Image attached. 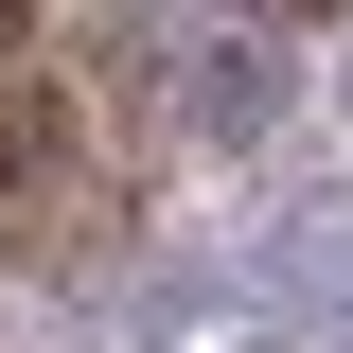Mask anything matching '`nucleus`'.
Segmentation results:
<instances>
[{
    "instance_id": "obj_1",
    "label": "nucleus",
    "mask_w": 353,
    "mask_h": 353,
    "mask_svg": "<svg viewBox=\"0 0 353 353\" xmlns=\"http://www.w3.org/2000/svg\"><path fill=\"white\" fill-rule=\"evenodd\" d=\"M88 88L159 159H248V141L301 124V18H248V0H106Z\"/></svg>"
},
{
    "instance_id": "obj_2",
    "label": "nucleus",
    "mask_w": 353,
    "mask_h": 353,
    "mask_svg": "<svg viewBox=\"0 0 353 353\" xmlns=\"http://www.w3.org/2000/svg\"><path fill=\"white\" fill-rule=\"evenodd\" d=\"M0 230L18 248H53V265H88L106 230H124V176H106V141L71 124V106H0Z\"/></svg>"
},
{
    "instance_id": "obj_3",
    "label": "nucleus",
    "mask_w": 353,
    "mask_h": 353,
    "mask_svg": "<svg viewBox=\"0 0 353 353\" xmlns=\"http://www.w3.org/2000/svg\"><path fill=\"white\" fill-rule=\"evenodd\" d=\"M248 18H353V0H248Z\"/></svg>"
},
{
    "instance_id": "obj_4",
    "label": "nucleus",
    "mask_w": 353,
    "mask_h": 353,
    "mask_svg": "<svg viewBox=\"0 0 353 353\" xmlns=\"http://www.w3.org/2000/svg\"><path fill=\"white\" fill-rule=\"evenodd\" d=\"M18 36H36V0H0V53H18Z\"/></svg>"
}]
</instances>
